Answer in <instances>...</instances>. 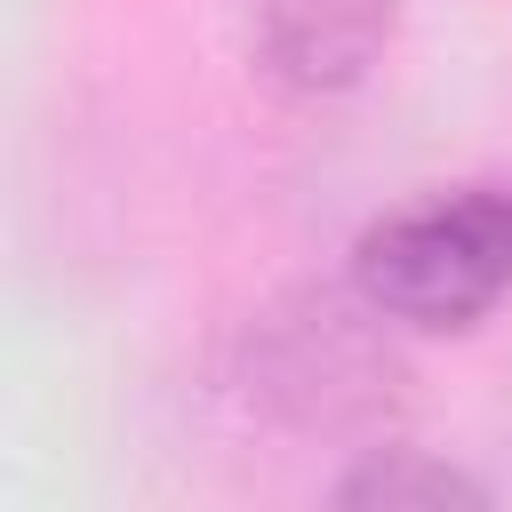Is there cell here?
<instances>
[{
  "mask_svg": "<svg viewBox=\"0 0 512 512\" xmlns=\"http://www.w3.org/2000/svg\"><path fill=\"white\" fill-rule=\"evenodd\" d=\"M488 488L424 448H400V440H376L360 448V472L336 480V504H376V512H400V504H480Z\"/></svg>",
  "mask_w": 512,
  "mask_h": 512,
  "instance_id": "4",
  "label": "cell"
},
{
  "mask_svg": "<svg viewBox=\"0 0 512 512\" xmlns=\"http://www.w3.org/2000/svg\"><path fill=\"white\" fill-rule=\"evenodd\" d=\"M248 376L256 400L312 432V440H360L376 448L408 400V368L384 336V312L352 288H296L256 320L248 344Z\"/></svg>",
  "mask_w": 512,
  "mask_h": 512,
  "instance_id": "1",
  "label": "cell"
},
{
  "mask_svg": "<svg viewBox=\"0 0 512 512\" xmlns=\"http://www.w3.org/2000/svg\"><path fill=\"white\" fill-rule=\"evenodd\" d=\"M400 0H248V40L288 88H352L392 48Z\"/></svg>",
  "mask_w": 512,
  "mask_h": 512,
  "instance_id": "3",
  "label": "cell"
},
{
  "mask_svg": "<svg viewBox=\"0 0 512 512\" xmlns=\"http://www.w3.org/2000/svg\"><path fill=\"white\" fill-rule=\"evenodd\" d=\"M352 288L400 328H472L512 288V192L456 184L352 240Z\"/></svg>",
  "mask_w": 512,
  "mask_h": 512,
  "instance_id": "2",
  "label": "cell"
}]
</instances>
